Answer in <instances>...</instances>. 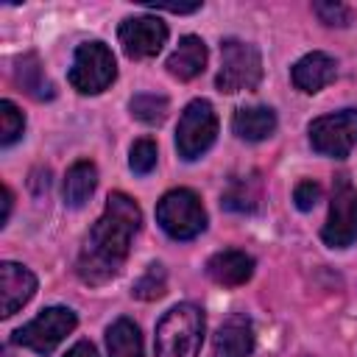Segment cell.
<instances>
[{
	"instance_id": "obj_1",
	"label": "cell",
	"mask_w": 357,
	"mask_h": 357,
	"mask_svg": "<svg viewBox=\"0 0 357 357\" xmlns=\"http://www.w3.org/2000/svg\"><path fill=\"white\" fill-rule=\"evenodd\" d=\"M142 223L137 201L126 192H112L106 198L103 215L89 229L84 248L75 259V273L86 284H106L126 265L131 237Z\"/></svg>"
},
{
	"instance_id": "obj_2",
	"label": "cell",
	"mask_w": 357,
	"mask_h": 357,
	"mask_svg": "<svg viewBox=\"0 0 357 357\" xmlns=\"http://www.w3.org/2000/svg\"><path fill=\"white\" fill-rule=\"evenodd\" d=\"M201 340L204 312L195 304H176L156 324V357H198Z\"/></svg>"
},
{
	"instance_id": "obj_3",
	"label": "cell",
	"mask_w": 357,
	"mask_h": 357,
	"mask_svg": "<svg viewBox=\"0 0 357 357\" xmlns=\"http://www.w3.org/2000/svg\"><path fill=\"white\" fill-rule=\"evenodd\" d=\"M156 223L173 237V240H192L206 229V212L201 206V198L187 190H170L156 204Z\"/></svg>"
},
{
	"instance_id": "obj_4",
	"label": "cell",
	"mask_w": 357,
	"mask_h": 357,
	"mask_svg": "<svg viewBox=\"0 0 357 357\" xmlns=\"http://www.w3.org/2000/svg\"><path fill=\"white\" fill-rule=\"evenodd\" d=\"M259 81H262L259 50L243 39H223L220 42L218 89L231 95V92H243V89H257Z\"/></svg>"
},
{
	"instance_id": "obj_5",
	"label": "cell",
	"mask_w": 357,
	"mask_h": 357,
	"mask_svg": "<svg viewBox=\"0 0 357 357\" xmlns=\"http://www.w3.org/2000/svg\"><path fill=\"white\" fill-rule=\"evenodd\" d=\"M117 75V64L112 50L103 42H84L75 47L73 67H70V84L81 95H98L103 92Z\"/></svg>"
},
{
	"instance_id": "obj_6",
	"label": "cell",
	"mask_w": 357,
	"mask_h": 357,
	"mask_svg": "<svg viewBox=\"0 0 357 357\" xmlns=\"http://www.w3.org/2000/svg\"><path fill=\"white\" fill-rule=\"evenodd\" d=\"M218 137V114L212 109L209 100H192L187 103V109L181 112L178 117V126H176V148H178V156L192 162L198 159L201 153H206L212 148Z\"/></svg>"
},
{
	"instance_id": "obj_7",
	"label": "cell",
	"mask_w": 357,
	"mask_h": 357,
	"mask_svg": "<svg viewBox=\"0 0 357 357\" xmlns=\"http://www.w3.org/2000/svg\"><path fill=\"white\" fill-rule=\"evenodd\" d=\"M78 318L73 310L67 307H47L42 310L33 321H28L22 329L14 332V343L25 346L36 354H50L73 329H75Z\"/></svg>"
},
{
	"instance_id": "obj_8",
	"label": "cell",
	"mask_w": 357,
	"mask_h": 357,
	"mask_svg": "<svg viewBox=\"0 0 357 357\" xmlns=\"http://www.w3.org/2000/svg\"><path fill=\"white\" fill-rule=\"evenodd\" d=\"M321 237L329 248H349L357 240V187L349 181V176L335 178L329 218Z\"/></svg>"
},
{
	"instance_id": "obj_9",
	"label": "cell",
	"mask_w": 357,
	"mask_h": 357,
	"mask_svg": "<svg viewBox=\"0 0 357 357\" xmlns=\"http://www.w3.org/2000/svg\"><path fill=\"white\" fill-rule=\"evenodd\" d=\"M307 131H310L312 151L343 159L357 145V109H343L335 114L315 117Z\"/></svg>"
},
{
	"instance_id": "obj_10",
	"label": "cell",
	"mask_w": 357,
	"mask_h": 357,
	"mask_svg": "<svg viewBox=\"0 0 357 357\" xmlns=\"http://www.w3.org/2000/svg\"><path fill=\"white\" fill-rule=\"evenodd\" d=\"M117 39L128 59H151L167 42V25L156 17H128L117 28Z\"/></svg>"
},
{
	"instance_id": "obj_11",
	"label": "cell",
	"mask_w": 357,
	"mask_h": 357,
	"mask_svg": "<svg viewBox=\"0 0 357 357\" xmlns=\"http://www.w3.org/2000/svg\"><path fill=\"white\" fill-rule=\"evenodd\" d=\"M36 293V276L17 262L0 265V296H3V318L14 315L22 304H28Z\"/></svg>"
},
{
	"instance_id": "obj_12",
	"label": "cell",
	"mask_w": 357,
	"mask_h": 357,
	"mask_svg": "<svg viewBox=\"0 0 357 357\" xmlns=\"http://www.w3.org/2000/svg\"><path fill=\"white\" fill-rule=\"evenodd\" d=\"M254 351V326L245 315L226 318L212 340V357H248Z\"/></svg>"
},
{
	"instance_id": "obj_13",
	"label": "cell",
	"mask_w": 357,
	"mask_h": 357,
	"mask_svg": "<svg viewBox=\"0 0 357 357\" xmlns=\"http://www.w3.org/2000/svg\"><path fill=\"white\" fill-rule=\"evenodd\" d=\"M335 70H337V64H335L332 56H326V53H321V50H312V53L301 56V59L293 64L290 78H293L296 89H301V92H307V95H315V92H321V89L335 78Z\"/></svg>"
},
{
	"instance_id": "obj_14",
	"label": "cell",
	"mask_w": 357,
	"mask_h": 357,
	"mask_svg": "<svg viewBox=\"0 0 357 357\" xmlns=\"http://www.w3.org/2000/svg\"><path fill=\"white\" fill-rule=\"evenodd\" d=\"M206 273H209L212 282H218L223 287L245 284L251 279V273H254V257H248L245 251H237V248L218 251V254L209 257Z\"/></svg>"
},
{
	"instance_id": "obj_15",
	"label": "cell",
	"mask_w": 357,
	"mask_h": 357,
	"mask_svg": "<svg viewBox=\"0 0 357 357\" xmlns=\"http://www.w3.org/2000/svg\"><path fill=\"white\" fill-rule=\"evenodd\" d=\"M206 45H204V39H198V36H181L178 39V47L167 56V73L170 75H176L178 81H190V78H195V75H201L204 73V67H206Z\"/></svg>"
},
{
	"instance_id": "obj_16",
	"label": "cell",
	"mask_w": 357,
	"mask_h": 357,
	"mask_svg": "<svg viewBox=\"0 0 357 357\" xmlns=\"http://www.w3.org/2000/svg\"><path fill=\"white\" fill-rule=\"evenodd\" d=\"M231 128L240 139L259 142V139H268L276 131V114L268 106H243V109L234 112Z\"/></svg>"
},
{
	"instance_id": "obj_17",
	"label": "cell",
	"mask_w": 357,
	"mask_h": 357,
	"mask_svg": "<svg viewBox=\"0 0 357 357\" xmlns=\"http://www.w3.org/2000/svg\"><path fill=\"white\" fill-rule=\"evenodd\" d=\"M95 187H98V167L92 162H86V159L75 162L64 176V187H61L64 204L73 206V209L84 206L89 201V195L95 192Z\"/></svg>"
},
{
	"instance_id": "obj_18",
	"label": "cell",
	"mask_w": 357,
	"mask_h": 357,
	"mask_svg": "<svg viewBox=\"0 0 357 357\" xmlns=\"http://www.w3.org/2000/svg\"><path fill=\"white\" fill-rule=\"evenodd\" d=\"M14 78H17V84H20L31 98H36V100H47V98H53V95H56L53 84L45 78V70H42V64H39V56H36V53H25V56H20V59H17Z\"/></svg>"
},
{
	"instance_id": "obj_19",
	"label": "cell",
	"mask_w": 357,
	"mask_h": 357,
	"mask_svg": "<svg viewBox=\"0 0 357 357\" xmlns=\"http://www.w3.org/2000/svg\"><path fill=\"white\" fill-rule=\"evenodd\" d=\"M109 357H142V335L139 326L128 318H117L106 332Z\"/></svg>"
},
{
	"instance_id": "obj_20",
	"label": "cell",
	"mask_w": 357,
	"mask_h": 357,
	"mask_svg": "<svg viewBox=\"0 0 357 357\" xmlns=\"http://www.w3.org/2000/svg\"><path fill=\"white\" fill-rule=\"evenodd\" d=\"M259 198H262V190H259V181L257 178L234 176L229 181V187L223 190L220 204L226 209H231V212H254L259 206Z\"/></svg>"
},
{
	"instance_id": "obj_21",
	"label": "cell",
	"mask_w": 357,
	"mask_h": 357,
	"mask_svg": "<svg viewBox=\"0 0 357 357\" xmlns=\"http://www.w3.org/2000/svg\"><path fill=\"white\" fill-rule=\"evenodd\" d=\"M131 114L145 126H159L167 117V98L156 92H139L128 100Z\"/></svg>"
},
{
	"instance_id": "obj_22",
	"label": "cell",
	"mask_w": 357,
	"mask_h": 357,
	"mask_svg": "<svg viewBox=\"0 0 357 357\" xmlns=\"http://www.w3.org/2000/svg\"><path fill=\"white\" fill-rule=\"evenodd\" d=\"M165 287H167L165 268H162L159 262H151V265H148V271L134 282L131 293H134L137 298H142V301H153V298L165 296Z\"/></svg>"
},
{
	"instance_id": "obj_23",
	"label": "cell",
	"mask_w": 357,
	"mask_h": 357,
	"mask_svg": "<svg viewBox=\"0 0 357 357\" xmlns=\"http://www.w3.org/2000/svg\"><path fill=\"white\" fill-rule=\"evenodd\" d=\"M25 131V114L11 103V100H3L0 103V145L8 148L14 145Z\"/></svg>"
},
{
	"instance_id": "obj_24",
	"label": "cell",
	"mask_w": 357,
	"mask_h": 357,
	"mask_svg": "<svg viewBox=\"0 0 357 357\" xmlns=\"http://www.w3.org/2000/svg\"><path fill=\"white\" fill-rule=\"evenodd\" d=\"M128 167L137 173V176H148L153 167H156V142L142 137L131 145V156H128Z\"/></svg>"
},
{
	"instance_id": "obj_25",
	"label": "cell",
	"mask_w": 357,
	"mask_h": 357,
	"mask_svg": "<svg viewBox=\"0 0 357 357\" xmlns=\"http://www.w3.org/2000/svg\"><path fill=\"white\" fill-rule=\"evenodd\" d=\"M312 11L315 17L329 25V28H346L349 20H351V11L343 6V3H332V0H324V3H312Z\"/></svg>"
},
{
	"instance_id": "obj_26",
	"label": "cell",
	"mask_w": 357,
	"mask_h": 357,
	"mask_svg": "<svg viewBox=\"0 0 357 357\" xmlns=\"http://www.w3.org/2000/svg\"><path fill=\"white\" fill-rule=\"evenodd\" d=\"M293 201L301 212H310L318 201H321V184L315 181H298L296 190H293Z\"/></svg>"
},
{
	"instance_id": "obj_27",
	"label": "cell",
	"mask_w": 357,
	"mask_h": 357,
	"mask_svg": "<svg viewBox=\"0 0 357 357\" xmlns=\"http://www.w3.org/2000/svg\"><path fill=\"white\" fill-rule=\"evenodd\" d=\"M64 357H98V349H95L89 340H78Z\"/></svg>"
},
{
	"instance_id": "obj_28",
	"label": "cell",
	"mask_w": 357,
	"mask_h": 357,
	"mask_svg": "<svg viewBox=\"0 0 357 357\" xmlns=\"http://www.w3.org/2000/svg\"><path fill=\"white\" fill-rule=\"evenodd\" d=\"M11 204H14V195L8 187H3V218H0V226H6L8 215H11Z\"/></svg>"
}]
</instances>
